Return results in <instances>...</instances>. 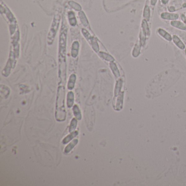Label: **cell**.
Wrapping results in <instances>:
<instances>
[{"label": "cell", "instance_id": "cell-20", "mask_svg": "<svg viewBox=\"0 0 186 186\" xmlns=\"http://www.w3.org/2000/svg\"><path fill=\"white\" fill-rule=\"evenodd\" d=\"M146 36L145 33L143 32L141 30L140 31V43L141 44L142 46H144L145 45L146 43Z\"/></svg>", "mask_w": 186, "mask_h": 186}, {"label": "cell", "instance_id": "cell-13", "mask_svg": "<svg viewBox=\"0 0 186 186\" xmlns=\"http://www.w3.org/2000/svg\"><path fill=\"white\" fill-rule=\"evenodd\" d=\"M78 143V139L73 140L71 143H69L67 146L65 147V153H68L71 151L73 149L74 147L75 146L77 145V144Z\"/></svg>", "mask_w": 186, "mask_h": 186}, {"label": "cell", "instance_id": "cell-10", "mask_svg": "<svg viewBox=\"0 0 186 186\" xmlns=\"http://www.w3.org/2000/svg\"><path fill=\"white\" fill-rule=\"evenodd\" d=\"M141 47H142V45L140 43V40H138L134 47L133 50L132 51V55L134 57H137L139 55Z\"/></svg>", "mask_w": 186, "mask_h": 186}, {"label": "cell", "instance_id": "cell-12", "mask_svg": "<svg viewBox=\"0 0 186 186\" xmlns=\"http://www.w3.org/2000/svg\"><path fill=\"white\" fill-rule=\"evenodd\" d=\"M73 112L75 118L79 121H80L82 118V115L81 113L80 110L77 105H74L73 108Z\"/></svg>", "mask_w": 186, "mask_h": 186}, {"label": "cell", "instance_id": "cell-28", "mask_svg": "<svg viewBox=\"0 0 186 186\" xmlns=\"http://www.w3.org/2000/svg\"><path fill=\"white\" fill-rule=\"evenodd\" d=\"M185 54H186V48H185Z\"/></svg>", "mask_w": 186, "mask_h": 186}, {"label": "cell", "instance_id": "cell-27", "mask_svg": "<svg viewBox=\"0 0 186 186\" xmlns=\"http://www.w3.org/2000/svg\"><path fill=\"white\" fill-rule=\"evenodd\" d=\"M169 0H161V3H163V4H166L169 2Z\"/></svg>", "mask_w": 186, "mask_h": 186}, {"label": "cell", "instance_id": "cell-15", "mask_svg": "<svg viewBox=\"0 0 186 186\" xmlns=\"http://www.w3.org/2000/svg\"><path fill=\"white\" fill-rule=\"evenodd\" d=\"M150 16H151L150 8L148 5H146L144 7V9L143 18H144V19L146 20L147 21H149L150 19Z\"/></svg>", "mask_w": 186, "mask_h": 186}, {"label": "cell", "instance_id": "cell-2", "mask_svg": "<svg viewBox=\"0 0 186 186\" xmlns=\"http://www.w3.org/2000/svg\"><path fill=\"white\" fill-rule=\"evenodd\" d=\"M60 19H61V17H60V16L59 15V14H57L54 18L53 24H52V25H51V28H50L49 33L48 34V39L49 40H48V43L50 44L52 43V42H53V40H54V38L55 37L56 32L57 31L59 24H60Z\"/></svg>", "mask_w": 186, "mask_h": 186}, {"label": "cell", "instance_id": "cell-8", "mask_svg": "<svg viewBox=\"0 0 186 186\" xmlns=\"http://www.w3.org/2000/svg\"><path fill=\"white\" fill-rule=\"evenodd\" d=\"M141 30L145 33L147 36L149 37L151 34L150 29L149 28V25L147 24V21L143 19L141 22Z\"/></svg>", "mask_w": 186, "mask_h": 186}, {"label": "cell", "instance_id": "cell-21", "mask_svg": "<svg viewBox=\"0 0 186 186\" xmlns=\"http://www.w3.org/2000/svg\"><path fill=\"white\" fill-rule=\"evenodd\" d=\"M100 56L104 60L109 62H112L114 61V59L111 55H110L109 54H106V53H101Z\"/></svg>", "mask_w": 186, "mask_h": 186}, {"label": "cell", "instance_id": "cell-4", "mask_svg": "<svg viewBox=\"0 0 186 186\" xmlns=\"http://www.w3.org/2000/svg\"><path fill=\"white\" fill-rule=\"evenodd\" d=\"M170 25L175 28H178L181 30H186V25L183 22L179 20H173L170 22Z\"/></svg>", "mask_w": 186, "mask_h": 186}, {"label": "cell", "instance_id": "cell-19", "mask_svg": "<svg viewBox=\"0 0 186 186\" xmlns=\"http://www.w3.org/2000/svg\"><path fill=\"white\" fill-rule=\"evenodd\" d=\"M78 14L79 16L81 22H83V24H84V26H87L88 24V21L83 11H81V12H80Z\"/></svg>", "mask_w": 186, "mask_h": 186}, {"label": "cell", "instance_id": "cell-29", "mask_svg": "<svg viewBox=\"0 0 186 186\" xmlns=\"http://www.w3.org/2000/svg\"></svg>", "mask_w": 186, "mask_h": 186}, {"label": "cell", "instance_id": "cell-1", "mask_svg": "<svg viewBox=\"0 0 186 186\" xmlns=\"http://www.w3.org/2000/svg\"><path fill=\"white\" fill-rule=\"evenodd\" d=\"M65 98V88L63 86H60L58 89L55 111V118L56 120L59 122L65 121L66 118Z\"/></svg>", "mask_w": 186, "mask_h": 186}, {"label": "cell", "instance_id": "cell-23", "mask_svg": "<svg viewBox=\"0 0 186 186\" xmlns=\"http://www.w3.org/2000/svg\"><path fill=\"white\" fill-rule=\"evenodd\" d=\"M69 5H71V6L73 8H74L76 10H80L81 8L79 4H78V3L74 2V1H71L69 2Z\"/></svg>", "mask_w": 186, "mask_h": 186}, {"label": "cell", "instance_id": "cell-6", "mask_svg": "<svg viewBox=\"0 0 186 186\" xmlns=\"http://www.w3.org/2000/svg\"><path fill=\"white\" fill-rule=\"evenodd\" d=\"M173 41L174 44L176 45L177 47L180 49L183 50L186 48V46L185 44L183 43L182 41L180 39V38L179 37L176 35H174L173 36Z\"/></svg>", "mask_w": 186, "mask_h": 186}, {"label": "cell", "instance_id": "cell-16", "mask_svg": "<svg viewBox=\"0 0 186 186\" xmlns=\"http://www.w3.org/2000/svg\"><path fill=\"white\" fill-rule=\"evenodd\" d=\"M77 124H78V121L76 120V118H73L71 122L70 126L69 128V132L71 133L73 132H74L77 127Z\"/></svg>", "mask_w": 186, "mask_h": 186}, {"label": "cell", "instance_id": "cell-7", "mask_svg": "<svg viewBox=\"0 0 186 186\" xmlns=\"http://www.w3.org/2000/svg\"><path fill=\"white\" fill-rule=\"evenodd\" d=\"M74 102V93L71 91L69 92L67 94V105L68 108H71L73 106Z\"/></svg>", "mask_w": 186, "mask_h": 186}, {"label": "cell", "instance_id": "cell-24", "mask_svg": "<svg viewBox=\"0 0 186 186\" xmlns=\"http://www.w3.org/2000/svg\"><path fill=\"white\" fill-rule=\"evenodd\" d=\"M180 16H181V19L182 20V22L186 25V16L185 14H181Z\"/></svg>", "mask_w": 186, "mask_h": 186}, {"label": "cell", "instance_id": "cell-9", "mask_svg": "<svg viewBox=\"0 0 186 186\" xmlns=\"http://www.w3.org/2000/svg\"><path fill=\"white\" fill-rule=\"evenodd\" d=\"M79 134L78 131H74L71 133L69 135H68L67 137H65L63 140H62V144H67V143L70 142V141H71V140L74 139L75 137H77Z\"/></svg>", "mask_w": 186, "mask_h": 186}, {"label": "cell", "instance_id": "cell-3", "mask_svg": "<svg viewBox=\"0 0 186 186\" xmlns=\"http://www.w3.org/2000/svg\"><path fill=\"white\" fill-rule=\"evenodd\" d=\"M161 19L167 20H176L179 19V16L178 14L173 13L163 12L161 14Z\"/></svg>", "mask_w": 186, "mask_h": 186}, {"label": "cell", "instance_id": "cell-11", "mask_svg": "<svg viewBox=\"0 0 186 186\" xmlns=\"http://www.w3.org/2000/svg\"><path fill=\"white\" fill-rule=\"evenodd\" d=\"M75 81H76V75L73 74L70 76V77L69 78L68 83V85H67L68 90H71L74 89Z\"/></svg>", "mask_w": 186, "mask_h": 186}, {"label": "cell", "instance_id": "cell-25", "mask_svg": "<svg viewBox=\"0 0 186 186\" xmlns=\"http://www.w3.org/2000/svg\"><path fill=\"white\" fill-rule=\"evenodd\" d=\"M158 0H151L150 1V3H151V5L152 6H155L156 3L157 2Z\"/></svg>", "mask_w": 186, "mask_h": 186}, {"label": "cell", "instance_id": "cell-22", "mask_svg": "<svg viewBox=\"0 0 186 186\" xmlns=\"http://www.w3.org/2000/svg\"><path fill=\"white\" fill-rule=\"evenodd\" d=\"M121 85H122L121 80L118 81V83L116 84V87H115V96H116L118 94V93H120V91L121 90Z\"/></svg>", "mask_w": 186, "mask_h": 186}, {"label": "cell", "instance_id": "cell-5", "mask_svg": "<svg viewBox=\"0 0 186 186\" xmlns=\"http://www.w3.org/2000/svg\"><path fill=\"white\" fill-rule=\"evenodd\" d=\"M157 32L161 37L164 38L165 39H166L167 41L170 42L173 40V37L171 36L170 34L167 31H165L164 29L161 28H158Z\"/></svg>", "mask_w": 186, "mask_h": 186}, {"label": "cell", "instance_id": "cell-14", "mask_svg": "<svg viewBox=\"0 0 186 186\" xmlns=\"http://www.w3.org/2000/svg\"><path fill=\"white\" fill-rule=\"evenodd\" d=\"M79 43L78 42H75L73 44L72 49H71V56L73 57H76L78 56V51H79Z\"/></svg>", "mask_w": 186, "mask_h": 186}, {"label": "cell", "instance_id": "cell-18", "mask_svg": "<svg viewBox=\"0 0 186 186\" xmlns=\"http://www.w3.org/2000/svg\"><path fill=\"white\" fill-rule=\"evenodd\" d=\"M110 68L112 69V71L113 72L114 74L115 75V77H118L120 76V72L118 71V69L116 64L113 62H111L110 64Z\"/></svg>", "mask_w": 186, "mask_h": 186}, {"label": "cell", "instance_id": "cell-26", "mask_svg": "<svg viewBox=\"0 0 186 186\" xmlns=\"http://www.w3.org/2000/svg\"><path fill=\"white\" fill-rule=\"evenodd\" d=\"M168 10H169V12H170L171 13L174 12L176 10L174 7L173 6L169 7V8H168Z\"/></svg>", "mask_w": 186, "mask_h": 186}, {"label": "cell", "instance_id": "cell-17", "mask_svg": "<svg viewBox=\"0 0 186 186\" xmlns=\"http://www.w3.org/2000/svg\"><path fill=\"white\" fill-rule=\"evenodd\" d=\"M68 18L70 24L71 26H74L76 25V24H77V20H76L75 16L74 13L72 11L69 12Z\"/></svg>", "mask_w": 186, "mask_h": 186}]
</instances>
